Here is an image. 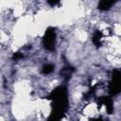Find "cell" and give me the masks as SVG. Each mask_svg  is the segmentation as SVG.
Wrapping results in <instances>:
<instances>
[{"mask_svg":"<svg viewBox=\"0 0 121 121\" xmlns=\"http://www.w3.org/2000/svg\"><path fill=\"white\" fill-rule=\"evenodd\" d=\"M43 45L47 50H54L56 45V32L53 28H48L43 37Z\"/></svg>","mask_w":121,"mask_h":121,"instance_id":"1","label":"cell"},{"mask_svg":"<svg viewBox=\"0 0 121 121\" xmlns=\"http://www.w3.org/2000/svg\"><path fill=\"white\" fill-rule=\"evenodd\" d=\"M109 90L111 94H117L120 90V74L119 71H115V73L112 75V80L109 85Z\"/></svg>","mask_w":121,"mask_h":121,"instance_id":"2","label":"cell"},{"mask_svg":"<svg viewBox=\"0 0 121 121\" xmlns=\"http://www.w3.org/2000/svg\"><path fill=\"white\" fill-rule=\"evenodd\" d=\"M112 5H113V2H112V1L103 0V1H100V2H99V4H98V9H101V10H107V9H109Z\"/></svg>","mask_w":121,"mask_h":121,"instance_id":"3","label":"cell"},{"mask_svg":"<svg viewBox=\"0 0 121 121\" xmlns=\"http://www.w3.org/2000/svg\"><path fill=\"white\" fill-rule=\"evenodd\" d=\"M101 42H102V34L99 32V31H96L94 35H93V43L96 45V46H99L101 44Z\"/></svg>","mask_w":121,"mask_h":121,"instance_id":"4","label":"cell"},{"mask_svg":"<svg viewBox=\"0 0 121 121\" xmlns=\"http://www.w3.org/2000/svg\"><path fill=\"white\" fill-rule=\"evenodd\" d=\"M54 71V66L52 64H45L43 67V74H50Z\"/></svg>","mask_w":121,"mask_h":121,"instance_id":"5","label":"cell"},{"mask_svg":"<svg viewBox=\"0 0 121 121\" xmlns=\"http://www.w3.org/2000/svg\"><path fill=\"white\" fill-rule=\"evenodd\" d=\"M93 121H102V120H100V119H96V120H93Z\"/></svg>","mask_w":121,"mask_h":121,"instance_id":"6","label":"cell"}]
</instances>
